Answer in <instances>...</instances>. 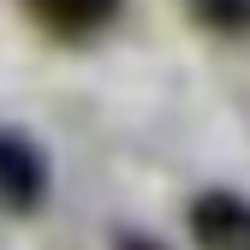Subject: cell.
<instances>
[{
	"label": "cell",
	"instance_id": "obj_1",
	"mask_svg": "<svg viewBox=\"0 0 250 250\" xmlns=\"http://www.w3.org/2000/svg\"><path fill=\"white\" fill-rule=\"evenodd\" d=\"M125 0H24L30 24L54 42H96L102 30H113Z\"/></svg>",
	"mask_w": 250,
	"mask_h": 250
},
{
	"label": "cell",
	"instance_id": "obj_2",
	"mask_svg": "<svg viewBox=\"0 0 250 250\" xmlns=\"http://www.w3.org/2000/svg\"><path fill=\"white\" fill-rule=\"evenodd\" d=\"M191 238L197 250H250V197L203 191L191 203Z\"/></svg>",
	"mask_w": 250,
	"mask_h": 250
},
{
	"label": "cell",
	"instance_id": "obj_3",
	"mask_svg": "<svg viewBox=\"0 0 250 250\" xmlns=\"http://www.w3.org/2000/svg\"><path fill=\"white\" fill-rule=\"evenodd\" d=\"M48 197V167L18 131H0V208L6 214H30Z\"/></svg>",
	"mask_w": 250,
	"mask_h": 250
},
{
	"label": "cell",
	"instance_id": "obj_4",
	"mask_svg": "<svg viewBox=\"0 0 250 250\" xmlns=\"http://www.w3.org/2000/svg\"><path fill=\"white\" fill-rule=\"evenodd\" d=\"M185 12L214 36H250V0H185Z\"/></svg>",
	"mask_w": 250,
	"mask_h": 250
},
{
	"label": "cell",
	"instance_id": "obj_5",
	"mask_svg": "<svg viewBox=\"0 0 250 250\" xmlns=\"http://www.w3.org/2000/svg\"><path fill=\"white\" fill-rule=\"evenodd\" d=\"M119 250H161V244H149V238H125Z\"/></svg>",
	"mask_w": 250,
	"mask_h": 250
}]
</instances>
